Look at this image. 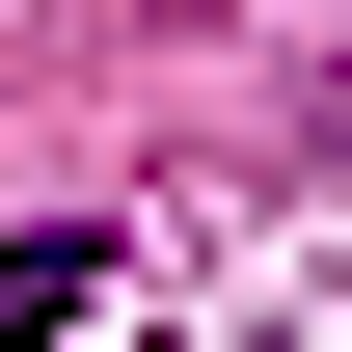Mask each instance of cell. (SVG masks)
Listing matches in <instances>:
<instances>
[{
    "label": "cell",
    "mask_w": 352,
    "mask_h": 352,
    "mask_svg": "<svg viewBox=\"0 0 352 352\" xmlns=\"http://www.w3.org/2000/svg\"><path fill=\"white\" fill-rule=\"evenodd\" d=\"M82 298H109V244H54V217L0 244V352H54V325H82Z\"/></svg>",
    "instance_id": "cell-1"
}]
</instances>
